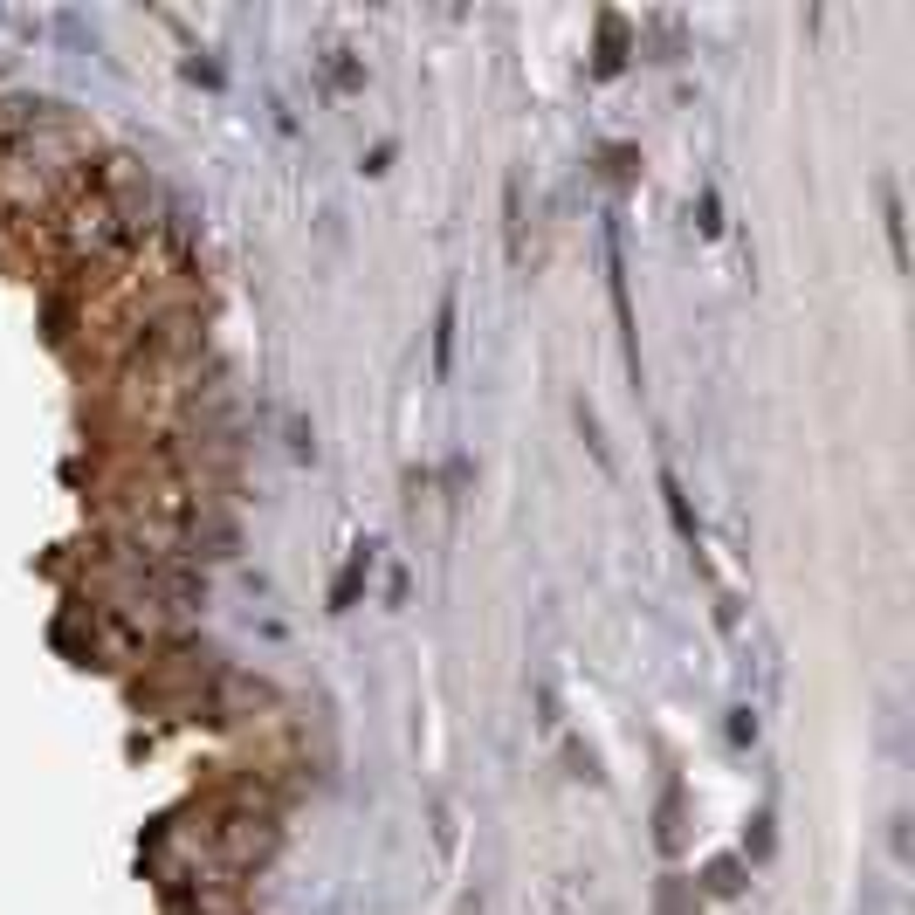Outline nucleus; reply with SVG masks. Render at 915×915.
<instances>
[{"label":"nucleus","instance_id":"nucleus-1","mask_svg":"<svg viewBox=\"0 0 915 915\" xmlns=\"http://www.w3.org/2000/svg\"><path fill=\"white\" fill-rule=\"evenodd\" d=\"M454 365V296H441V331H434V372Z\"/></svg>","mask_w":915,"mask_h":915},{"label":"nucleus","instance_id":"nucleus-2","mask_svg":"<svg viewBox=\"0 0 915 915\" xmlns=\"http://www.w3.org/2000/svg\"><path fill=\"white\" fill-rule=\"evenodd\" d=\"M372 572V550H358V558H351V565H344V578H338V585H331V606H338V613H344V606H351V592H358V578H365Z\"/></svg>","mask_w":915,"mask_h":915}]
</instances>
